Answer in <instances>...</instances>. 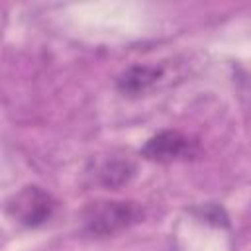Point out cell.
I'll return each instance as SVG.
<instances>
[{
  "mask_svg": "<svg viewBox=\"0 0 251 251\" xmlns=\"http://www.w3.org/2000/svg\"><path fill=\"white\" fill-rule=\"evenodd\" d=\"M141 206L131 200H96L90 202L82 214L86 231L98 237L116 235L141 222Z\"/></svg>",
  "mask_w": 251,
  "mask_h": 251,
  "instance_id": "6da1fadb",
  "label": "cell"
},
{
  "mask_svg": "<svg viewBox=\"0 0 251 251\" xmlns=\"http://www.w3.org/2000/svg\"><path fill=\"white\" fill-rule=\"evenodd\" d=\"M57 200L41 186L29 184L14 192L6 202V212L12 220L25 227H37L51 220L55 214Z\"/></svg>",
  "mask_w": 251,
  "mask_h": 251,
  "instance_id": "7a4b0ae2",
  "label": "cell"
},
{
  "mask_svg": "<svg viewBox=\"0 0 251 251\" xmlns=\"http://www.w3.org/2000/svg\"><path fill=\"white\" fill-rule=\"evenodd\" d=\"M198 151L196 141H192L188 135H184L178 129H163L151 139L141 149V155L159 161V163H171V161H180V159H190Z\"/></svg>",
  "mask_w": 251,
  "mask_h": 251,
  "instance_id": "3957f363",
  "label": "cell"
},
{
  "mask_svg": "<svg viewBox=\"0 0 251 251\" xmlns=\"http://www.w3.org/2000/svg\"><path fill=\"white\" fill-rule=\"evenodd\" d=\"M163 75L165 71L159 65H131L118 76L116 84L126 96H143L159 84Z\"/></svg>",
  "mask_w": 251,
  "mask_h": 251,
  "instance_id": "277c9868",
  "label": "cell"
},
{
  "mask_svg": "<svg viewBox=\"0 0 251 251\" xmlns=\"http://www.w3.org/2000/svg\"><path fill=\"white\" fill-rule=\"evenodd\" d=\"M135 175V165L127 159H112L98 169V180L104 186H122Z\"/></svg>",
  "mask_w": 251,
  "mask_h": 251,
  "instance_id": "5b68a950",
  "label": "cell"
}]
</instances>
